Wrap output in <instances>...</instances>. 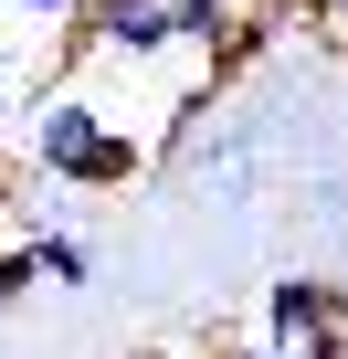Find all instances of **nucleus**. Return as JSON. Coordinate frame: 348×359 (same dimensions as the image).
Returning <instances> with one entry per match:
<instances>
[{
    "label": "nucleus",
    "mask_w": 348,
    "mask_h": 359,
    "mask_svg": "<svg viewBox=\"0 0 348 359\" xmlns=\"http://www.w3.org/2000/svg\"><path fill=\"white\" fill-rule=\"evenodd\" d=\"M22 158L43 169V180H74V191H127V180L148 169V148L85 95V85H53V95H32V127H22Z\"/></svg>",
    "instance_id": "obj_1"
},
{
    "label": "nucleus",
    "mask_w": 348,
    "mask_h": 359,
    "mask_svg": "<svg viewBox=\"0 0 348 359\" xmlns=\"http://www.w3.org/2000/svg\"><path fill=\"white\" fill-rule=\"evenodd\" d=\"M337 327H348V296H337L327 275H274V285H264L253 338H264L274 359H295V348H316V338H337Z\"/></svg>",
    "instance_id": "obj_2"
},
{
    "label": "nucleus",
    "mask_w": 348,
    "mask_h": 359,
    "mask_svg": "<svg viewBox=\"0 0 348 359\" xmlns=\"http://www.w3.org/2000/svg\"><path fill=\"white\" fill-rule=\"evenodd\" d=\"M22 254H32V285H85V275H95V254H85L74 233H32Z\"/></svg>",
    "instance_id": "obj_3"
},
{
    "label": "nucleus",
    "mask_w": 348,
    "mask_h": 359,
    "mask_svg": "<svg viewBox=\"0 0 348 359\" xmlns=\"http://www.w3.org/2000/svg\"><path fill=\"white\" fill-rule=\"evenodd\" d=\"M222 32H232V0H169V43L222 53Z\"/></svg>",
    "instance_id": "obj_4"
},
{
    "label": "nucleus",
    "mask_w": 348,
    "mask_h": 359,
    "mask_svg": "<svg viewBox=\"0 0 348 359\" xmlns=\"http://www.w3.org/2000/svg\"><path fill=\"white\" fill-rule=\"evenodd\" d=\"M22 296H32V254H22V243H0V317H11Z\"/></svg>",
    "instance_id": "obj_5"
},
{
    "label": "nucleus",
    "mask_w": 348,
    "mask_h": 359,
    "mask_svg": "<svg viewBox=\"0 0 348 359\" xmlns=\"http://www.w3.org/2000/svg\"><path fill=\"white\" fill-rule=\"evenodd\" d=\"M211 359H274V348H264V338H222Z\"/></svg>",
    "instance_id": "obj_6"
},
{
    "label": "nucleus",
    "mask_w": 348,
    "mask_h": 359,
    "mask_svg": "<svg viewBox=\"0 0 348 359\" xmlns=\"http://www.w3.org/2000/svg\"><path fill=\"white\" fill-rule=\"evenodd\" d=\"M11 11H53V22H74V11H85V0H11Z\"/></svg>",
    "instance_id": "obj_7"
},
{
    "label": "nucleus",
    "mask_w": 348,
    "mask_h": 359,
    "mask_svg": "<svg viewBox=\"0 0 348 359\" xmlns=\"http://www.w3.org/2000/svg\"><path fill=\"white\" fill-rule=\"evenodd\" d=\"M295 359H348V327H337V338H316V348H295Z\"/></svg>",
    "instance_id": "obj_8"
},
{
    "label": "nucleus",
    "mask_w": 348,
    "mask_h": 359,
    "mask_svg": "<svg viewBox=\"0 0 348 359\" xmlns=\"http://www.w3.org/2000/svg\"><path fill=\"white\" fill-rule=\"evenodd\" d=\"M232 11H295V0H232Z\"/></svg>",
    "instance_id": "obj_9"
},
{
    "label": "nucleus",
    "mask_w": 348,
    "mask_h": 359,
    "mask_svg": "<svg viewBox=\"0 0 348 359\" xmlns=\"http://www.w3.org/2000/svg\"><path fill=\"white\" fill-rule=\"evenodd\" d=\"M0 116H11V95H0Z\"/></svg>",
    "instance_id": "obj_10"
}]
</instances>
